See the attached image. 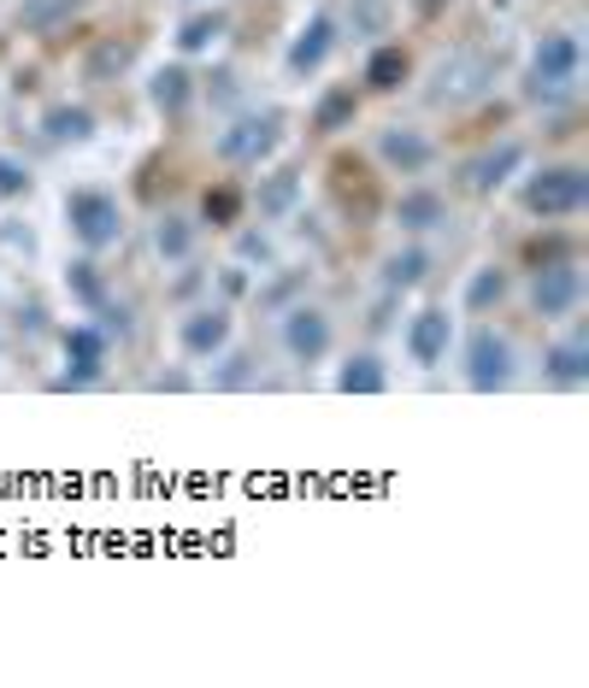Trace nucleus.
Segmentation results:
<instances>
[{
  "instance_id": "nucleus-1",
  "label": "nucleus",
  "mask_w": 589,
  "mask_h": 688,
  "mask_svg": "<svg viewBox=\"0 0 589 688\" xmlns=\"http://www.w3.org/2000/svg\"><path fill=\"white\" fill-rule=\"evenodd\" d=\"M578 95V36L554 30L537 41V53H530V83H525V100H537V107H560V100Z\"/></svg>"
},
{
  "instance_id": "nucleus-2",
  "label": "nucleus",
  "mask_w": 589,
  "mask_h": 688,
  "mask_svg": "<svg viewBox=\"0 0 589 688\" xmlns=\"http://www.w3.org/2000/svg\"><path fill=\"white\" fill-rule=\"evenodd\" d=\"M65 224L89 254H107V247L124 242V212L107 188H71L65 195Z\"/></svg>"
},
{
  "instance_id": "nucleus-3",
  "label": "nucleus",
  "mask_w": 589,
  "mask_h": 688,
  "mask_svg": "<svg viewBox=\"0 0 589 688\" xmlns=\"http://www.w3.org/2000/svg\"><path fill=\"white\" fill-rule=\"evenodd\" d=\"M584 200H589V171L584 165H542L537 177L525 183V212L530 218H572V212H584Z\"/></svg>"
},
{
  "instance_id": "nucleus-4",
  "label": "nucleus",
  "mask_w": 589,
  "mask_h": 688,
  "mask_svg": "<svg viewBox=\"0 0 589 688\" xmlns=\"http://www.w3.org/2000/svg\"><path fill=\"white\" fill-rule=\"evenodd\" d=\"M330 195H336L342 218L360 224V230L383 212V188H378V177H371V165L360 153H336V159H330Z\"/></svg>"
},
{
  "instance_id": "nucleus-5",
  "label": "nucleus",
  "mask_w": 589,
  "mask_h": 688,
  "mask_svg": "<svg viewBox=\"0 0 589 688\" xmlns=\"http://www.w3.org/2000/svg\"><path fill=\"white\" fill-rule=\"evenodd\" d=\"M283 142V112H242L230 130H219V159L224 165H260Z\"/></svg>"
},
{
  "instance_id": "nucleus-6",
  "label": "nucleus",
  "mask_w": 589,
  "mask_h": 688,
  "mask_svg": "<svg viewBox=\"0 0 589 688\" xmlns=\"http://www.w3.org/2000/svg\"><path fill=\"white\" fill-rule=\"evenodd\" d=\"M466 383L478 394H495V389L513 383V342L495 335L490 324L471 330V342H466Z\"/></svg>"
},
{
  "instance_id": "nucleus-7",
  "label": "nucleus",
  "mask_w": 589,
  "mask_h": 688,
  "mask_svg": "<svg viewBox=\"0 0 589 688\" xmlns=\"http://www.w3.org/2000/svg\"><path fill=\"white\" fill-rule=\"evenodd\" d=\"M578 300H584V271L572 266V259L542 266L537 283H530V306H537V318H566V312H578Z\"/></svg>"
},
{
  "instance_id": "nucleus-8",
  "label": "nucleus",
  "mask_w": 589,
  "mask_h": 688,
  "mask_svg": "<svg viewBox=\"0 0 589 688\" xmlns=\"http://www.w3.org/2000/svg\"><path fill=\"white\" fill-rule=\"evenodd\" d=\"M283 347H290V359H300V365H319L330 354V318L319 306H295V312L283 318Z\"/></svg>"
},
{
  "instance_id": "nucleus-9",
  "label": "nucleus",
  "mask_w": 589,
  "mask_h": 688,
  "mask_svg": "<svg viewBox=\"0 0 589 688\" xmlns=\"http://www.w3.org/2000/svg\"><path fill=\"white\" fill-rule=\"evenodd\" d=\"M449 342H454V318L442 312V306H425V312L407 324V359L425 365V371L449 359Z\"/></svg>"
},
{
  "instance_id": "nucleus-10",
  "label": "nucleus",
  "mask_w": 589,
  "mask_h": 688,
  "mask_svg": "<svg viewBox=\"0 0 589 688\" xmlns=\"http://www.w3.org/2000/svg\"><path fill=\"white\" fill-rule=\"evenodd\" d=\"M378 153H383V165L401 171V177H419V171L437 165V142L419 136V130H401V124L378 136Z\"/></svg>"
},
{
  "instance_id": "nucleus-11",
  "label": "nucleus",
  "mask_w": 589,
  "mask_h": 688,
  "mask_svg": "<svg viewBox=\"0 0 589 688\" xmlns=\"http://www.w3.org/2000/svg\"><path fill=\"white\" fill-rule=\"evenodd\" d=\"M519 165H525V148H519V142H501V148L478 153V159H466V171H459V177H466L471 195H495V188L507 183Z\"/></svg>"
},
{
  "instance_id": "nucleus-12",
  "label": "nucleus",
  "mask_w": 589,
  "mask_h": 688,
  "mask_svg": "<svg viewBox=\"0 0 589 688\" xmlns=\"http://www.w3.org/2000/svg\"><path fill=\"white\" fill-rule=\"evenodd\" d=\"M177 342H183V354H189V359H212L230 342V312H224V306H200V312L183 318Z\"/></svg>"
},
{
  "instance_id": "nucleus-13",
  "label": "nucleus",
  "mask_w": 589,
  "mask_h": 688,
  "mask_svg": "<svg viewBox=\"0 0 589 688\" xmlns=\"http://www.w3.org/2000/svg\"><path fill=\"white\" fill-rule=\"evenodd\" d=\"M65 359H71V383H95L100 365H107V330L71 324L65 330Z\"/></svg>"
},
{
  "instance_id": "nucleus-14",
  "label": "nucleus",
  "mask_w": 589,
  "mask_h": 688,
  "mask_svg": "<svg viewBox=\"0 0 589 688\" xmlns=\"http://www.w3.org/2000/svg\"><path fill=\"white\" fill-rule=\"evenodd\" d=\"M483 71H490V60H483V53H459L454 65H442L437 71V89H430V100H449V107H459V100H471L483 89Z\"/></svg>"
},
{
  "instance_id": "nucleus-15",
  "label": "nucleus",
  "mask_w": 589,
  "mask_h": 688,
  "mask_svg": "<svg viewBox=\"0 0 589 688\" xmlns=\"http://www.w3.org/2000/svg\"><path fill=\"white\" fill-rule=\"evenodd\" d=\"M395 224L413 230V236H425V230L449 224V200H442L437 188H407V195L395 200Z\"/></svg>"
},
{
  "instance_id": "nucleus-16",
  "label": "nucleus",
  "mask_w": 589,
  "mask_h": 688,
  "mask_svg": "<svg viewBox=\"0 0 589 688\" xmlns=\"http://www.w3.org/2000/svg\"><path fill=\"white\" fill-rule=\"evenodd\" d=\"M354 119H360V89H354V83H330L319 95V107H312V130H319V136H336V130H348Z\"/></svg>"
},
{
  "instance_id": "nucleus-17",
  "label": "nucleus",
  "mask_w": 589,
  "mask_h": 688,
  "mask_svg": "<svg viewBox=\"0 0 589 688\" xmlns=\"http://www.w3.org/2000/svg\"><path fill=\"white\" fill-rule=\"evenodd\" d=\"M330 48H336V19H330V12H319V19H312L307 30H300V41L290 48V71H295V77H307V71H319Z\"/></svg>"
},
{
  "instance_id": "nucleus-18",
  "label": "nucleus",
  "mask_w": 589,
  "mask_h": 688,
  "mask_svg": "<svg viewBox=\"0 0 589 688\" xmlns=\"http://www.w3.org/2000/svg\"><path fill=\"white\" fill-rule=\"evenodd\" d=\"M148 100H154V112L177 119V112L195 100V77L183 65H160V71H154V83H148Z\"/></svg>"
},
{
  "instance_id": "nucleus-19",
  "label": "nucleus",
  "mask_w": 589,
  "mask_h": 688,
  "mask_svg": "<svg viewBox=\"0 0 589 688\" xmlns=\"http://www.w3.org/2000/svg\"><path fill=\"white\" fill-rule=\"evenodd\" d=\"M131 60H136V48H131V41H119V36L95 41V48H89V60H83V83H119L124 71H131Z\"/></svg>"
},
{
  "instance_id": "nucleus-20",
  "label": "nucleus",
  "mask_w": 589,
  "mask_h": 688,
  "mask_svg": "<svg viewBox=\"0 0 589 688\" xmlns=\"http://www.w3.org/2000/svg\"><path fill=\"white\" fill-rule=\"evenodd\" d=\"M584 377H589V342H584V335H572V342H554V347H549V383L578 389Z\"/></svg>"
},
{
  "instance_id": "nucleus-21",
  "label": "nucleus",
  "mask_w": 589,
  "mask_h": 688,
  "mask_svg": "<svg viewBox=\"0 0 589 688\" xmlns=\"http://www.w3.org/2000/svg\"><path fill=\"white\" fill-rule=\"evenodd\" d=\"M336 389H342V394H383V389H390V371H383L378 354H354V359L336 371Z\"/></svg>"
},
{
  "instance_id": "nucleus-22",
  "label": "nucleus",
  "mask_w": 589,
  "mask_h": 688,
  "mask_svg": "<svg viewBox=\"0 0 589 688\" xmlns=\"http://www.w3.org/2000/svg\"><path fill=\"white\" fill-rule=\"evenodd\" d=\"M407 71H413V60H407V48H378L366 60V89H378V95H390V89H401L407 83Z\"/></svg>"
},
{
  "instance_id": "nucleus-23",
  "label": "nucleus",
  "mask_w": 589,
  "mask_h": 688,
  "mask_svg": "<svg viewBox=\"0 0 589 688\" xmlns=\"http://www.w3.org/2000/svg\"><path fill=\"white\" fill-rule=\"evenodd\" d=\"M41 136L48 142H89L95 136V112L89 107H48L41 112Z\"/></svg>"
},
{
  "instance_id": "nucleus-24",
  "label": "nucleus",
  "mask_w": 589,
  "mask_h": 688,
  "mask_svg": "<svg viewBox=\"0 0 589 688\" xmlns=\"http://www.w3.org/2000/svg\"><path fill=\"white\" fill-rule=\"evenodd\" d=\"M295 200H300V171L295 165L271 171V177L260 183V218H290Z\"/></svg>"
},
{
  "instance_id": "nucleus-25",
  "label": "nucleus",
  "mask_w": 589,
  "mask_h": 688,
  "mask_svg": "<svg viewBox=\"0 0 589 688\" xmlns=\"http://www.w3.org/2000/svg\"><path fill=\"white\" fill-rule=\"evenodd\" d=\"M77 7H83V0H24V7H19V24H24L30 36H53L60 24H71V12H77Z\"/></svg>"
},
{
  "instance_id": "nucleus-26",
  "label": "nucleus",
  "mask_w": 589,
  "mask_h": 688,
  "mask_svg": "<svg viewBox=\"0 0 589 688\" xmlns=\"http://www.w3.org/2000/svg\"><path fill=\"white\" fill-rule=\"evenodd\" d=\"M501 300H507V271H501V266H478L459 306H466V312H490V306H501Z\"/></svg>"
},
{
  "instance_id": "nucleus-27",
  "label": "nucleus",
  "mask_w": 589,
  "mask_h": 688,
  "mask_svg": "<svg viewBox=\"0 0 589 688\" xmlns=\"http://www.w3.org/2000/svg\"><path fill=\"white\" fill-rule=\"evenodd\" d=\"M425 271H430V254H425V247H407V254H390V259H383V288H390V295H401V288L425 283Z\"/></svg>"
},
{
  "instance_id": "nucleus-28",
  "label": "nucleus",
  "mask_w": 589,
  "mask_h": 688,
  "mask_svg": "<svg viewBox=\"0 0 589 688\" xmlns=\"http://www.w3.org/2000/svg\"><path fill=\"white\" fill-rule=\"evenodd\" d=\"M154 254H160L165 266L189 259V254H195V230L183 224V218H160V224H154Z\"/></svg>"
},
{
  "instance_id": "nucleus-29",
  "label": "nucleus",
  "mask_w": 589,
  "mask_h": 688,
  "mask_svg": "<svg viewBox=\"0 0 589 688\" xmlns=\"http://www.w3.org/2000/svg\"><path fill=\"white\" fill-rule=\"evenodd\" d=\"M200 218H207L212 230H230L242 218V188H230V183L207 188V195H200Z\"/></svg>"
},
{
  "instance_id": "nucleus-30",
  "label": "nucleus",
  "mask_w": 589,
  "mask_h": 688,
  "mask_svg": "<svg viewBox=\"0 0 589 688\" xmlns=\"http://www.w3.org/2000/svg\"><path fill=\"white\" fill-rule=\"evenodd\" d=\"M224 24H230L224 12H200V19H189V24L177 30V48H183V53H207L212 41L224 36Z\"/></svg>"
},
{
  "instance_id": "nucleus-31",
  "label": "nucleus",
  "mask_w": 589,
  "mask_h": 688,
  "mask_svg": "<svg viewBox=\"0 0 589 688\" xmlns=\"http://www.w3.org/2000/svg\"><path fill=\"white\" fill-rule=\"evenodd\" d=\"M65 288H71V295H77L83 306H100V300H107V283H100V271L89 266V259H77V266L65 271Z\"/></svg>"
},
{
  "instance_id": "nucleus-32",
  "label": "nucleus",
  "mask_w": 589,
  "mask_h": 688,
  "mask_svg": "<svg viewBox=\"0 0 589 688\" xmlns=\"http://www.w3.org/2000/svg\"><path fill=\"white\" fill-rule=\"evenodd\" d=\"M560 259H572V242H566V236H537V242L525 247V266H530V271L560 266Z\"/></svg>"
},
{
  "instance_id": "nucleus-33",
  "label": "nucleus",
  "mask_w": 589,
  "mask_h": 688,
  "mask_svg": "<svg viewBox=\"0 0 589 688\" xmlns=\"http://www.w3.org/2000/svg\"><path fill=\"white\" fill-rule=\"evenodd\" d=\"M24 188H30V171H24L19 159L0 153V195H24Z\"/></svg>"
},
{
  "instance_id": "nucleus-34",
  "label": "nucleus",
  "mask_w": 589,
  "mask_h": 688,
  "mask_svg": "<svg viewBox=\"0 0 589 688\" xmlns=\"http://www.w3.org/2000/svg\"><path fill=\"white\" fill-rule=\"evenodd\" d=\"M248 377H254V359H248V354H236V359H230L219 377H212V383H219V389H242Z\"/></svg>"
},
{
  "instance_id": "nucleus-35",
  "label": "nucleus",
  "mask_w": 589,
  "mask_h": 688,
  "mask_svg": "<svg viewBox=\"0 0 589 688\" xmlns=\"http://www.w3.org/2000/svg\"><path fill=\"white\" fill-rule=\"evenodd\" d=\"M100 330H131V312H124V306H107V324H100Z\"/></svg>"
},
{
  "instance_id": "nucleus-36",
  "label": "nucleus",
  "mask_w": 589,
  "mask_h": 688,
  "mask_svg": "<svg viewBox=\"0 0 589 688\" xmlns=\"http://www.w3.org/2000/svg\"><path fill=\"white\" fill-rule=\"evenodd\" d=\"M442 7H449V0H419V12H425V19H430V12H442Z\"/></svg>"
}]
</instances>
